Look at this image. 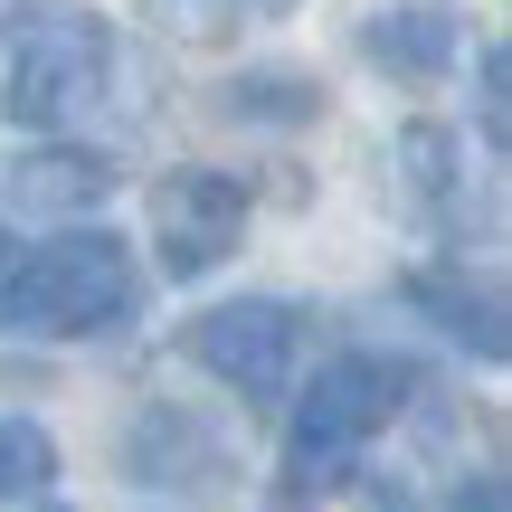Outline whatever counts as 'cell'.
I'll return each mask as SVG.
<instances>
[{"label": "cell", "mask_w": 512, "mask_h": 512, "mask_svg": "<svg viewBox=\"0 0 512 512\" xmlns=\"http://www.w3.org/2000/svg\"><path fill=\"white\" fill-rule=\"evenodd\" d=\"M418 380L408 361H380V351H342V361L313 370V389L294 399V427H285V465H275V503L304 512L323 494H342L361 475V456L408 418Z\"/></svg>", "instance_id": "obj_1"}, {"label": "cell", "mask_w": 512, "mask_h": 512, "mask_svg": "<svg viewBox=\"0 0 512 512\" xmlns=\"http://www.w3.org/2000/svg\"><path fill=\"white\" fill-rule=\"evenodd\" d=\"M143 275L114 228H67V238L29 247L0 266V332L10 342H95V332L133 323Z\"/></svg>", "instance_id": "obj_2"}, {"label": "cell", "mask_w": 512, "mask_h": 512, "mask_svg": "<svg viewBox=\"0 0 512 512\" xmlns=\"http://www.w3.org/2000/svg\"><path fill=\"white\" fill-rule=\"evenodd\" d=\"M114 86V29L86 0H19L10 10V67H0V114L19 133H76Z\"/></svg>", "instance_id": "obj_3"}, {"label": "cell", "mask_w": 512, "mask_h": 512, "mask_svg": "<svg viewBox=\"0 0 512 512\" xmlns=\"http://www.w3.org/2000/svg\"><path fill=\"white\" fill-rule=\"evenodd\" d=\"M181 351L209 380H228L247 408H285L294 370H304V313L266 304V294H238V304H209L200 323L181 332Z\"/></svg>", "instance_id": "obj_4"}, {"label": "cell", "mask_w": 512, "mask_h": 512, "mask_svg": "<svg viewBox=\"0 0 512 512\" xmlns=\"http://www.w3.org/2000/svg\"><path fill=\"white\" fill-rule=\"evenodd\" d=\"M247 238V190L228 171H171L152 190V247H162V275H209L228 266Z\"/></svg>", "instance_id": "obj_5"}, {"label": "cell", "mask_w": 512, "mask_h": 512, "mask_svg": "<svg viewBox=\"0 0 512 512\" xmlns=\"http://www.w3.org/2000/svg\"><path fill=\"white\" fill-rule=\"evenodd\" d=\"M124 475L133 484H219L228 475V446L209 418H190V408H143V418L124 427Z\"/></svg>", "instance_id": "obj_6"}, {"label": "cell", "mask_w": 512, "mask_h": 512, "mask_svg": "<svg viewBox=\"0 0 512 512\" xmlns=\"http://www.w3.org/2000/svg\"><path fill=\"white\" fill-rule=\"evenodd\" d=\"M399 294H408V304H418V313H427V323H437L456 351H475L484 370L512 351V313H503V294L484 285V275H465V266H418Z\"/></svg>", "instance_id": "obj_7"}, {"label": "cell", "mask_w": 512, "mask_h": 512, "mask_svg": "<svg viewBox=\"0 0 512 512\" xmlns=\"http://www.w3.org/2000/svg\"><path fill=\"white\" fill-rule=\"evenodd\" d=\"M456 10H437V0H408V10H380L361 19V57L380 76H399V86H437V76H456Z\"/></svg>", "instance_id": "obj_8"}, {"label": "cell", "mask_w": 512, "mask_h": 512, "mask_svg": "<svg viewBox=\"0 0 512 512\" xmlns=\"http://www.w3.org/2000/svg\"><path fill=\"white\" fill-rule=\"evenodd\" d=\"M105 190H114V162L86 143H29L10 162V209H29V219H86Z\"/></svg>", "instance_id": "obj_9"}, {"label": "cell", "mask_w": 512, "mask_h": 512, "mask_svg": "<svg viewBox=\"0 0 512 512\" xmlns=\"http://www.w3.org/2000/svg\"><path fill=\"white\" fill-rule=\"evenodd\" d=\"M294 0H152V19H162L171 38H190V48H228V38L266 29V19H285Z\"/></svg>", "instance_id": "obj_10"}, {"label": "cell", "mask_w": 512, "mask_h": 512, "mask_svg": "<svg viewBox=\"0 0 512 512\" xmlns=\"http://www.w3.org/2000/svg\"><path fill=\"white\" fill-rule=\"evenodd\" d=\"M456 171H465V143L446 124H408L399 133V181L418 190L427 209H456Z\"/></svg>", "instance_id": "obj_11"}, {"label": "cell", "mask_w": 512, "mask_h": 512, "mask_svg": "<svg viewBox=\"0 0 512 512\" xmlns=\"http://www.w3.org/2000/svg\"><path fill=\"white\" fill-rule=\"evenodd\" d=\"M57 484V437L38 418H0V503H29Z\"/></svg>", "instance_id": "obj_12"}, {"label": "cell", "mask_w": 512, "mask_h": 512, "mask_svg": "<svg viewBox=\"0 0 512 512\" xmlns=\"http://www.w3.org/2000/svg\"><path fill=\"white\" fill-rule=\"evenodd\" d=\"M475 143L494 152V162L512 152V57H503V38L475 57Z\"/></svg>", "instance_id": "obj_13"}, {"label": "cell", "mask_w": 512, "mask_h": 512, "mask_svg": "<svg viewBox=\"0 0 512 512\" xmlns=\"http://www.w3.org/2000/svg\"><path fill=\"white\" fill-rule=\"evenodd\" d=\"M219 105H228V114H285V124H294V114H313V86H275V76H238V86H228Z\"/></svg>", "instance_id": "obj_14"}, {"label": "cell", "mask_w": 512, "mask_h": 512, "mask_svg": "<svg viewBox=\"0 0 512 512\" xmlns=\"http://www.w3.org/2000/svg\"><path fill=\"white\" fill-rule=\"evenodd\" d=\"M0 247H10V238H0Z\"/></svg>", "instance_id": "obj_15"}]
</instances>
